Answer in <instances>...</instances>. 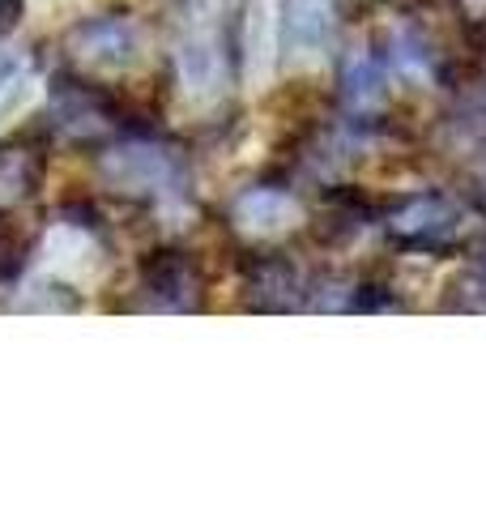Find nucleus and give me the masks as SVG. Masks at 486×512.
Instances as JSON below:
<instances>
[{
    "mask_svg": "<svg viewBox=\"0 0 486 512\" xmlns=\"http://www.w3.org/2000/svg\"><path fill=\"white\" fill-rule=\"evenodd\" d=\"M333 35L329 0H282L278 5V52L282 60H299L320 52Z\"/></svg>",
    "mask_w": 486,
    "mask_h": 512,
    "instance_id": "nucleus-1",
    "label": "nucleus"
},
{
    "mask_svg": "<svg viewBox=\"0 0 486 512\" xmlns=\"http://www.w3.org/2000/svg\"><path fill=\"white\" fill-rule=\"evenodd\" d=\"M77 56L90 69H124L137 56V26L128 18H94L77 30Z\"/></svg>",
    "mask_w": 486,
    "mask_h": 512,
    "instance_id": "nucleus-2",
    "label": "nucleus"
},
{
    "mask_svg": "<svg viewBox=\"0 0 486 512\" xmlns=\"http://www.w3.org/2000/svg\"><path fill=\"white\" fill-rule=\"evenodd\" d=\"M231 214H235V222L243 231L273 235V231H286L290 222H299V201L282 188H248L231 205Z\"/></svg>",
    "mask_w": 486,
    "mask_h": 512,
    "instance_id": "nucleus-3",
    "label": "nucleus"
},
{
    "mask_svg": "<svg viewBox=\"0 0 486 512\" xmlns=\"http://www.w3.org/2000/svg\"><path fill=\"white\" fill-rule=\"evenodd\" d=\"M107 175L124 188H162L175 180V163L171 154L154 146H124L120 154L107 158Z\"/></svg>",
    "mask_w": 486,
    "mask_h": 512,
    "instance_id": "nucleus-4",
    "label": "nucleus"
},
{
    "mask_svg": "<svg viewBox=\"0 0 486 512\" xmlns=\"http://www.w3.org/2000/svg\"><path fill=\"white\" fill-rule=\"evenodd\" d=\"M180 77L192 94H209L218 90V77H222V52L214 35H205V30H192L180 47Z\"/></svg>",
    "mask_w": 486,
    "mask_h": 512,
    "instance_id": "nucleus-5",
    "label": "nucleus"
},
{
    "mask_svg": "<svg viewBox=\"0 0 486 512\" xmlns=\"http://www.w3.org/2000/svg\"><path fill=\"white\" fill-rule=\"evenodd\" d=\"M342 94L354 111H376L388 99V77H384V64L376 56H350L346 60V73H342Z\"/></svg>",
    "mask_w": 486,
    "mask_h": 512,
    "instance_id": "nucleus-6",
    "label": "nucleus"
},
{
    "mask_svg": "<svg viewBox=\"0 0 486 512\" xmlns=\"http://www.w3.org/2000/svg\"><path fill=\"white\" fill-rule=\"evenodd\" d=\"M393 231L405 239V244L431 248V244H440V239L452 235V210L444 201H414L410 210L393 222Z\"/></svg>",
    "mask_w": 486,
    "mask_h": 512,
    "instance_id": "nucleus-7",
    "label": "nucleus"
},
{
    "mask_svg": "<svg viewBox=\"0 0 486 512\" xmlns=\"http://www.w3.org/2000/svg\"><path fill=\"white\" fill-rule=\"evenodd\" d=\"M22 13V0H0V26H13Z\"/></svg>",
    "mask_w": 486,
    "mask_h": 512,
    "instance_id": "nucleus-8",
    "label": "nucleus"
},
{
    "mask_svg": "<svg viewBox=\"0 0 486 512\" xmlns=\"http://www.w3.org/2000/svg\"><path fill=\"white\" fill-rule=\"evenodd\" d=\"M9 77H13V56H9V52H0V90L9 86Z\"/></svg>",
    "mask_w": 486,
    "mask_h": 512,
    "instance_id": "nucleus-9",
    "label": "nucleus"
}]
</instances>
